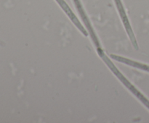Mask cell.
Listing matches in <instances>:
<instances>
[{
	"label": "cell",
	"instance_id": "6da1fadb",
	"mask_svg": "<svg viewBox=\"0 0 149 123\" xmlns=\"http://www.w3.org/2000/svg\"><path fill=\"white\" fill-rule=\"evenodd\" d=\"M97 53H98V54L100 55V57L103 59V60L104 61L105 63H106V65L109 66V67L110 68L112 71H113V73H114L115 75H116V76L119 78V79L122 82H123L124 85H125L127 88H129L130 91L131 92H132V93H133L134 95H135V96H136L137 98H138V99H139L140 101L143 103V104H145V106L147 107V108L149 109V101L147 99V98H146V97L144 96L143 94H141V93L139 92V91H138V90H137L136 88H135V87L132 85V84L130 83L129 81H128L127 80L126 78L123 76V75H122V74L121 73V72H119L117 69H116V67L114 66V65H113V64L111 62L110 59H109V58L107 57V56H106V55L103 53V52L102 51L101 49H97Z\"/></svg>",
	"mask_w": 149,
	"mask_h": 123
},
{
	"label": "cell",
	"instance_id": "7a4b0ae2",
	"mask_svg": "<svg viewBox=\"0 0 149 123\" xmlns=\"http://www.w3.org/2000/svg\"><path fill=\"white\" fill-rule=\"evenodd\" d=\"M115 3H116V5L118 9V11H119V14H120L121 17H122V21H123L124 25H125V28H126L127 32L128 35H129L130 39L131 42H132L134 47H135L136 49H138V43H137L136 39H135V36H134L133 34V31H132V27H131L129 23V21H128V18L127 17L125 10H124L122 1H121V0H115Z\"/></svg>",
	"mask_w": 149,
	"mask_h": 123
},
{
	"label": "cell",
	"instance_id": "3957f363",
	"mask_svg": "<svg viewBox=\"0 0 149 123\" xmlns=\"http://www.w3.org/2000/svg\"><path fill=\"white\" fill-rule=\"evenodd\" d=\"M74 4H75L76 7H77V10H78V12H79L80 15L81 16V17H82L83 21L84 22L85 25H87V28H88V32L90 33V35H91V37L93 38V42H94V43L95 44V46L97 47V49L100 48V44H99L98 40H97V36H96L95 34L94 31H93V27H92L91 25H90V21H89L88 19H87V15L85 14V12H84V10L82 9L81 2H80L79 0H74Z\"/></svg>",
	"mask_w": 149,
	"mask_h": 123
},
{
	"label": "cell",
	"instance_id": "277c9868",
	"mask_svg": "<svg viewBox=\"0 0 149 123\" xmlns=\"http://www.w3.org/2000/svg\"><path fill=\"white\" fill-rule=\"evenodd\" d=\"M56 1H58V3L59 4V5L62 7L63 10L65 12V13L68 14V17L71 18V20H72L73 23H74V24L77 25V27H78L80 31L82 32L83 34H84L85 36H87L88 34H87V31L84 30V28L82 27V25H81V23H79V21L78 19H77V17L74 15V14L73 13V12L71 11V9H70V7L68 6V4L65 2V1H64V0H56Z\"/></svg>",
	"mask_w": 149,
	"mask_h": 123
},
{
	"label": "cell",
	"instance_id": "5b68a950",
	"mask_svg": "<svg viewBox=\"0 0 149 123\" xmlns=\"http://www.w3.org/2000/svg\"><path fill=\"white\" fill-rule=\"evenodd\" d=\"M112 59H115V60L118 61L119 62H122V63H125L126 65H130V66L134 67L139 68V69H143V70L147 71V72H149V66L146 65H143V64L138 63V62H135V61H132L130 59H126V58L122 57V56H116V55H111Z\"/></svg>",
	"mask_w": 149,
	"mask_h": 123
}]
</instances>
